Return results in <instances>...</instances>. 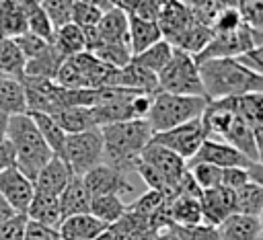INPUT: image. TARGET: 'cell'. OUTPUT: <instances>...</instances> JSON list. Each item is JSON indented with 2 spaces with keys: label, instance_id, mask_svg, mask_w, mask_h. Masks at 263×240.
I'll return each instance as SVG.
<instances>
[{
  "label": "cell",
  "instance_id": "7a4b0ae2",
  "mask_svg": "<svg viewBox=\"0 0 263 240\" xmlns=\"http://www.w3.org/2000/svg\"><path fill=\"white\" fill-rule=\"evenodd\" d=\"M99 129L103 139V160L123 172L134 170V162L152 137V129L146 119L117 121Z\"/></svg>",
  "mask_w": 263,
  "mask_h": 240
},
{
  "label": "cell",
  "instance_id": "f6af8a7d",
  "mask_svg": "<svg viewBox=\"0 0 263 240\" xmlns=\"http://www.w3.org/2000/svg\"><path fill=\"white\" fill-rule=\"evenodd\" d=\"M25 224H27V215L14 213L4 224H0V240H23Z\"/></svg>",
  "mask_w": 263,
  "mask_h": 240
},
{
  "label": "cell",
  "instance_id": "4fadbf2b",
  "mask_svg": "<svg viewBox=\"0 0 263 240\" xmlns=\"http://www.w3.org/2000/svg\"><path fill=\"white\" fill-rule=\"evenodd\" d=\"M220 137H222V142L230 144V146L236 148L240 154H245L249 160L261 162V144H259L255 131L251 129V125H249L242 117L234 115L232 121L226 125V129L222 131Z\"/></svg>",
  "mask_w": 263,
  "mask_h": 240
},
{
  "label": "cell",
  "instance_id": "ac0fdd59",
  "mask_svg": "<svg viewBox=\"0 0 263 240\" xmlns=\"http://www.w3.org/2000/svg\"><path fill=\"white\" fill-rule=\"evenodd\" d=\"M115 86H123V88H129L136 92H146V94L158 92L156 74H152L150 70H146L140 64H136L134 59H129V64H125L123 68H117Z\"/></svg>",
  "mask_w": 263,
  "mask_h": 240
},
{
  "label": "cell",
  "instance_id": "d6a6232c",
  "mask_svg": "<svg viewBox=\"0 0 263 240\" xmlns=\"http://www.w3.org/2000/svg\"><path fill=\"white\" fill-rule=\"evenodd\" d=\"M234 205H236L238 213L261 217V211H263V185L249 181L242 187H238L234 191Z\"/></svg>",
  "mask_w": 263,
  "mask_h": 240
},
{
  "label": "cell",
  "instance_id": "f546056e",
  "mask_svg": "<svg viewBox=\"0 0 263 240\" xmlns=\"http://www.w3.org/2000/svg\"><path fill=\"white\" fill-rule=\"evenodd\" d=\"M29 115H31L33 123L37 125V129H39V133H41L43 142L49 146L51 154H55V156L62 158L66 131H64V129L55 123V119H53L51 115H47V113H33V111H29Z\"/></svg>",
  "mask_w": 263,
  "mask_h": 240
},
{
  "label": "cell",
  "instance_id": "8fae6325",
  "mask_svg": "<svg viewBox=\"0 0 263 240\" xmlns=\"http://www.w3.org/2000/svg\"><path fill=\"white\" fill-rule=\"evenodd\" d=\"M199 205H201V219L212 226H220L228 215L236 213L234 191L222 185L212 187V189H201Z\"/></svg>",
  "mask_w": 263,
  "mask_h": 240
},
{
  "label": "cell",
  "instance_id": "74e56055",
  "mask_svg": "<svg viewBox=\"0 0 263 240\" xmlns=\"http://www.w3.org/2000/svg\"><path fill=\"white\" fill-rule=\"evenodd\" d=\"M187 170L199 189L218 187L222 181V168L216 164H210V162H191V164H187Z\"/></svg>",
  "mask_w": 263,
  "mask_h": 240
},
{
  "label": "cell",
  "instance_id": "2e32d148",
  "mask_svg": "<svg viewBox=\"0 0 263 240\" xmlns=\"http://www.w3.org/2000/svg\"><path fill=\"white\" fill-rule=\"evenodd\" d=\"M103 230H107V224L90 213H78L60 222L58 236L64 240H95Z\"/></svg>",
  "mask_w": 263,
  "mask_h": 240
},
{
  "label": "cell",
  "instance_id": "3957f363",
  "mask_svg": "<svg viewBox=\"0 0 263 240\" xmlns=\"http://www.w3.org/2000/svg\"><path fill=\"white\" fill-rule=\"evenodd\" d=\"M6 139L14 152V166L29 178L35 181L41 166L53 156L49 146L43 142L37 125L29 113H18L8 117Z\"/></svg>",
  "mask_w": 263,
  "mask_h": 240
},
{
  "label": "cell",
  "instance_id": "6da1fadb",
  "mask_svg": "<svg viewBox=\"0 0 263 240\" xmlns=\"http://www.w3.org/2000/svg\"><path fill=\"white\" fill-rule=\"evenodd\" d=\"M203 96L208 101L263 92V74L245 68L236 57H212L197 62Z\"/></svg>",
  "mask_w": 263,
  "mask_h": 240
},
{
  "label": "cell",
  "instance_id": "c3c4849f",
  "mask_svg": "<svg viewBox=\"0 0 263 240\" xmlns=\"http://www.w3.org/2000/svg\"><path fill=\"white\" fill-rule=\"evenodd\" d=\"M245 68H249V70H253V72H257V74H263V47L261 45H257V47H251V49H247V51H242V53H238V55H234Z\"/></svg>",
  "mask_w": 263,
  "mask_h": 240
},
{
  "label": "cell",
  "instance_id": "9a60e30c",
  "mask_svg": "<svg viewBox=\"0 0 263 240\" xmlns=\"http://www.w3.org/2000/svg\"><path fill=\"white\" fill-rule=\"evenodd\" d=\"M224 98L228 101L230 109L251 125L259 144H263V92H245Z\"/></svg>",
  "mask_w": 263,
  "mask_h": 240
},
{
  "label": "cell",
  "instance_id": "e575fe53",
  "mask_svg": "<svg viewBox=\"0 0 263 240\" xmlns=\"http://www.w3.org/2000/svg\"><path fill=\"white\" fill-rule=\"evenodd\" d=\"M0 74L18 80L25 74V57L21 55L16 43L10 37H4L2 33H0Z\"/></svg>",
  "mask_w": 263,
  "mask_h": 240
},
{
  "label": "cell",
  "instance_id": "83f0119b",
  "mask_svg": "<svg viewBox=\"0 0 263 240\" xmlns=\"http://www.w3.org/2000/svg\"><path fill=\"white\" fill-rule=\"evenodd\" d=\"M51 45L60 51L62 57H70L76 55L80 51H84V35L82 29L74 23H66L58 29H53V39Z\"/></svg>",
  "mask_w": 263,
  "mask_h": 240
},
{
  "label": "cell",
  "instance_id": "60d3db41",
  "mask_svg": "<svg viewBox=\"0 0 263 240\" xmlns=\"http://www.w3.org/2000/svg\"><path fill=\"white\" fill-rule=\"evenodd\" d=\"M12 41L16 43V47H18L21 55L25 57V62L31 59V57H37L39 53H43L51 45V41H47V39H43V37H39L35 33H29V31H25L18 37H14Z\"/></svg>",
  "mask_w": 263,
  "mask_h": 240
},
{
  "label": "cell",
  "instance_id": "7dc6e473",
  "mask_svg": "<svg viewBox=\"0 0 263 240\" xmlns=\"http://www.w3.org/2000/svg\"><path fill=\"white\" fill-rule=\"evenodd\" d=\"M55 238H58V230H53V228H49L45 224L27 219L23 240H55Z\"/></svg>",
  "mask_w": 263,
  "mask_h": 240
},
{
  "label": "cell",
  "instance_id": "e0dca14e",
  "mask_svg": "<svg viewBox=\"0 0 263 240\" xmlns=\"http://www.w3.org/2000/svg\"><path fill=\"white\" fill-rule=\"evenodd\" d=\"M158 39H162V33L156 21L142 18L138 14H127V45L132 55L144 51Z\"/></svg>",
  "mask_w": 263,
  "mask_h": 240
},
{
  "label": "cell",
  "instance_id": "8992f818",
  "mask_svg": "<svg viewBox=\"0 0 263 240\" xmlns=\"http://www.w3.org/2000/svg\"><path fill=\"white\" fill-rule=\"evenodd\" d=\"M62 158L68 162L72 174H78V176H82L86 170L103 162L101 129L92 127L80 133H66Z\"/></svg>",
  "mask_w": 263,
  "mask_h": 240
},
{
  "label": "cell",
  "instance_id": "680465c9",
  "mask_svg": "<svg viewBox=\"0 0 263 240\" xmlns=\"http://www.w3.org/2000/svg\"><path fill=\"white\" fill-rule=\"evenodd\" d=\"M253 240H263V234H259L257 238H253Z\"/></svg>",
  "mask_w": 263,
  "mask_h": 240
},
{
  "label": "cell",
  "instance_id": "ffe728a7",
  "mask_svg": "<svg viewBox=\"0 0 263 240\" xmlns=\"http://www.w3.org/2000/svg\"><path fill=\"white\" fill-rule=\"evenodd\" d=\"M168 222L175 226H195L201 219V205L199 195H175L164 199Z\"/></svg>",
  "mask_w": 263,
  "mask_h": 240
},
{
  "label": "cell",
  "instance_id": "d590c367",
  "mask_svg": "<svg viewBox=\"0 0 263 240\" xmlns=\"http://www.w3.org/2000/svg\"><path fill=\"white\" fill-rule=\"evenodd\" d=\"M27 31V23H25V14L23 8L18 4V0H8L6 4L0 6V33L4 37H18Z\"/></svg>",
  "mask_w": 263,
  "mask_h": 240
},
{
  "label": "cell",
  "instance_id": "5b68a950",
  "mask_svg": "<svg viewBox=\"0 0 263 240\" xmlns=\"http://www.w3.org/2000/svg\"><path fill=\"white\" fill-rule=\"evenodd\" d=\"M156 82H158V90L162 92L203 96L199 68H197L195 57L177 47L173 49L168 64L156 74Z\"/></svg>",
  "mask_w": 263,
  "mask_h": 240
},
{
  "label": "cell",
  "instance_id": "f1b7e54d",
  "mask_svg": "<svg viewBox=\"0 0 263 240\" xmlns=\"http://www.w3.org/2000/svg\"><path fill=\"white\" fill-rule=\"evenodd\" d=\"M125 207H127V205L121 201V195L105 193V195H92V197H90L88 213L109 226V224H113L115 219L121 217V213L125 211Z\"/></svg>",
  "mask_w": 263,
  "mask_h": 240
},
{
  "label": "cell",
  "instance_id": "277c9868",
  "mask_svg": "<svg viewBox=\"0 0 263 240\" xmlns=\"http://www.w3.org/2000/svg\"><path fill=\"white\" fill-rule=\"evenodd\" d=\"M208 105L205 96H191V94H173V92H154L150 109L146 113V121L152 129L164 131L175 125H181L185 121H191L203 113Z\"/></svg>",
  "mask_w": 263,
  "mask_h": 240
},
{
  "label": "cell",
  "instance_id": "9c48e42d",
  "mask_svg": "<svg viewBox=\"0 0 263 240\" xmlns=\"http://www.w3.org/2000/svg\"><path fill=\"white\" fill-rule=\"evenodd\" d=\"M82 183L86 187V191L92 195H105V193H115V195H123V193H132L134 185L127 181V172L107 164V162H99L97 166H92L90 170H86L82 174Z\"/></svg>",
  "mask_w": 263,
  "mask_h": 240
},
{
  "label": "cell",
  "instance_id": "30bf717a",
  "mask_svg": "<svg viewBox=\"0 0 263 240\" xmlns=\"http://www.w3.org/2000/svg\"><path fill=\"white\" fill-rule=\"evenodd\" d=\"M35 193L33 181H29L14 164L0 170V195L12 205L16 213H25Z\"/></svg>",
  "mask_w": 263,
  "mask_h": 240
},
{
  "label": "cell",
  "instance_id": "6f0895ef",
  "mask_svg": "<svg viewBox=\"0 0 263 240\" xmlns=\"http://www.w3.org/2000/svg\"><path fill=\"white\" fill-rule=\"evenodd\" d=\"M95 240H117V238H115V234H113V232L107 228V230H103V232H101V234H99Z\"/></svg>",
  "mask_w": 263,
  "mask_h": 240
},
{
  "label": "cell",
  "instance_id": "7bdbcfd3",
  "mask_svg": "<svg viewBox=\"0 0 263 240\" xmlns=\"http://www.w3.org/2000/svg\"><path fill=\"white\" fill-rule=\"evenodd\" d=\"M164 203V195L160 193V191H146L144 195H140L132 205H127V209H132L134 213H138V215H144V217H152L154 215V211L160 207Z\"/></svg>",
  "mask_w": 263,
  "mask_h": 240
},
{
  "label": "cell",
  "instance_id": "836d02e7",
  "mask_svg": "<svg viewBox=\"0 0 263 240\" xmlns=\"http://www.w3.org/2000/svg\"><path fill=\"white\" fill-rule=\"evenodd\" d=\"M173 49H175V47H173L166 39H158L156 43H152V45L146 47L144 51L132 55V59H134L136 64L144 66L146 70H150L152 74H158V72L168 64V59H171V55H173Z\"/></svg>",
  "mask_w": 263,
  "mask_h": 240
},
{
  "label": "cell",
  "instance_id": "7402d4cb",
  "mask_svg": "<svg viewBox=\"0 0 263 240\" xmlns=\"http://www.w3.org/2000/svg\"><path fill=\"white\" fill-rule=\"evenodd\" d=\"M25 215H27V219H33V222H39V224H45V226L58 230V226L62 222L58 195H49V193L35 189Z\"/></svg>",
  "mask_w": 263,
  "mask_h": 240
},
{
  "label": "cell",
  "instance_id": "ee69618b",
  "mask_svg": "<svg viewBox=\"0 0 263 240\" xmlns=\"http://www.w3.org/2000/svg\"><path fill=\"white\" fill-rule=\"evenodd\" d=\"M101 14H103V10L88 2L74 0V4H72V23L78 27H95L99 23Z\"/></svg>",
  "mask_w": 263,
  "mask_h": 240
},
{
  "label": "cell",
  "instance_id": "ba28073f",
  "mask_svg": "<svg viewBox=\"0 0 263 240\" xmlns=\"http://www.w3.org/2000/svg\"><path fill=\"white\" fill-rule=\"evenodd\" d=\"M205 137H208V131H205V127L201 123V115H199V117L185 121L181 125H175L171 129L152 133L150 142L168 148L171 152H175L177 156H181L187 162L189 158H193V154L199 150V146Z\"/></svg>",
  "mask_w": 263,
  "mask_h": 240
},
{
  "label": "cell",
  "instance_id": "cb8c5ba5",
  "mask_svg": "<svg viewBox=\"0 0 263 240\" xmlns=\"http://www.w3.org/2000/svg\"><path fill=\"white\" fill-rule=\"evenodd\" d=\"M97 31L103 37V41L127 45V12H123L119 6L105 10L97 23Z\"/></svg>",
  "mask_w": 263,
  "mask_h": 240
},
{
  "label": "cell",
  "instance_id": "ab89813d",
  "mask_svg": "<svg viewBox=\"0 0 263 240\" xmlns=\"http://www.w3.org/2000/svg\"><path fill=\"white\" fill-rule=\"evenodd\" d=\"M171 228L181 240H220L218 226H212V224H205V222H199L195 226H175V224H171Z\"/></svg>",
  "mask_w": 263,
  "mask_h": 240
},
{
  "label": "cell",
  "instance_id": "681fc988",
  "mask_svg": "<svg viewBox=\"0 0 263 240\" xmlns=\"http://www.w3.org/2000/svg\"><path fill=\"white\" fill-rule=\"evenodd\" d=\"M10 164H14V152H12L10 142L4 139V142H0V170Z\"/></svg>",
  "mask_w": 263,
  "mask_h": 240
},
{
  "label": "cell",
  "instance_id": "603a6c76",
  "mask_svg": "<svg viewBox=\"0 0 263 240\" xmlns=\"http://www.w3.org/2000/svg\"><path fill=\"white\" fill-rule=\"evenodd\" d=\"M193 21V14L189 8H185L179 0H173L168 6H164L160 12H158V27H160V33H162V39L171 41L173 37H177L183 29H187Z\"/></svg>",
  "mask_w": 263,
  "mask_h": 240
},
{
  "label": "cell",
  "instance_id": "5bb4252c",
  "mask_svg": "<svg viewBox=\"0 0 263 240\" xmlns=\"http://www.w3.org/2000/svg\"><path fill=\"white\" fill-rule=\"evenodd\" d=\"M72 170L68 166V162L60 156H51L43 166L41 170L37 172L35 181H33V187L37 191H43V193H49V195H60L62 189L68 185V181L72 178Z\"/></svg>",
  "mask_w": 263,
  "mask_h": 240
},
{
  "label": "cell",
  "instance_id": "f907efd6",
  "mask_svg": "<svg viewBox=\"0 0 263 240\" xmlns=\"http://www.w3.org/2000/svg\"><path fill=\"white\" fill-rule=\"evenodd\" d=\"M154 234H156V228H146V230H140V232L125 236L123 240H154Z\"/></svg>",
  "mask_w": 263,
  "mask_h": 240
},
{
  "label": "cell",
  "instance_id": "91938a15",
  "mask_svg": "<svg viewBox=\"0 0 263 240\" xmlns=\"http://www.w3.org/2000/svg\"><path fill=\"white\" fill-rule=\"evenodd\" d=\"M6 2H8V0H0V6H2V4H6Z\"/></svg>",
  "mask_w": 263,
  "mask_h": 240
},
{
  "label": "cell",
  "instance_id": "bcb514c9",
  "mask_svg": "<svg viewBox=\"0 0 263 240\" xmlns=\"http://www.w3.org/2000/svg\"><path fill=\"white\" fill-rule=\"evenodd\" d=\"M249 181H251V170H247V168H238V166L222 168V181H220V185L226 187V189L236 191L238 187H242Z\"/></svg>",
  "mask_w": 263,
  "mask_h": 240
},
{
  "label": "cell",
  "instance_id": "f35d334b",
  "mask_svg": "<svg viewBox=\"0 0 263 240\" xmlns=\"http://www.w3.org/2000/svg\"><path fill=\"white\" fill-rule=\"evenodd\" d=\"M51 27L58 29L66 23H72V4L74 0H39Z\"/></svg>",
  "mask_w": 263,
  "mask_h": 240
},
{
  "label": "cell",
  "instance_id": "b9f144b4",
  "mask_svg": "<svg viewBox=\"0 0 263 240\" xmlns=\"http://www.w3.org/2000/svg\"><path fill=\"white\" fill-rule=\"evenodd\" d=\"M134 170L140 174V178L146 183L148 189H152V191H160L162 195L166 193V189H168V181H166L154 166H150L148 162H144L140 156H138V160L134 162Z\"/></svg>",
  "mask_w": 263,
  "mask_h": 240
},
{
  "label": "cell",
  "instance_id": "f5cc1de1",
  "mask_svg": "<svg viewBox=\"0 0 263 240\" xmlns=\"http://www.w3.org/2000/svg\"><path fill=\"white\" fill-rule=\"evenodd\" d=\"M140 2H142V0H115V6H119V8H121L123 12H127V14H134V12L138 10Z\"/></svg>",
  "mask_w": 263,
  "mask_h": 240
},
{
  "label": "cell",
  "instance_id": "7c38bea8",
  "mask_svg": "<svg viewBox=\"0 0 263 240\" xmlns=\"http://www.w3.org/2000/svg\"><path fill=\"white\" fill-rule=\"evenodd\" d=\"M140 158L144 162H148L150 166H154L166 181H168V189L173 187V183L179 181V176L187 170V162L177 156L175 152H171L168 148L160 146V144H154V142H148L144 146V150L140 152ZM166 189V191H168ZM166 195V193H164Z\"/></svg>",
  "mask_w": 263,
  "mask_h": 240
},
{
  "label": "cell",
  "instance_id": "44dd1931",
  "mask_svg": "<svg viewBox=\"0 0 263 240\" xmlns=\"http://www.w3.org/2000/svg\"><path fill=\"white\" fill-rule=\"evenodd\" d=\"M220 240H253L259 234H263L261 217L245 215V213H232L218 226Z\"/></svg>",
  "mask_w": 263,
  "mask_h": 240
},
{
  "label": "cell",
  "instance_id": "4316f807",
  "mask_svg": "<svg viewBox=\"0 0 263 240\" xmlns=\"http://www.w3.org/2000/svg\"><path fill=\"white\" fill-rule=\"evenodd\" d=\"M51 117L66 133H80L97 127L90 107H62L60 111L51 113Z\"/></svg>",
  "mask_w": 263,
  "mask_h": 240
},
{
  "label": "cell",
  "instance_id": "94428289",
  "mask_svg": "<svg viewBox=\"0 0 263 240\" xmlns=\"http://www.w3.org/2000/svg\"><path fill=\"white\" fill-rule=\"evenodd\" d=\"M55 240H64V238H60V236H58V238H55Z\"/></svg>",
  "mask_w": 263,
  "mask_h": 240
},
{
  "label": "cell",
  "instance_id": "db71d44e",
  "mask_svg": "<svg viewBox=\"0 0 263 240\" xmlns=\"http://www.w3.org/2000/svg\"><path fill=\"white\" fill-rule=\"evenodd\" d=\"M154 240H181L171 226H164V228H158L156 234H154Z\"/></svg>",
  "mask_w": 263,
  "mask_h": 240
},
{
  "label": "cell",
  "instance_id": "8d00e7d4",
  "mask_svg": "<svg viewBox=\"0 0 263 240\" xmlns=\"http://www.w3.org/2000/svg\"><path fill=\"white\" fill-rule=\"evenodd\" d=\"M92 55H97L101 62L113 66V68H123L125 64H129L132 59V51L127 45L123 43H111V41H103L95 51H90Z\"/></svg>",
  "mask_w": 263,
  "mask_h": 240
},
{
  "label": "cell",
  "instance_id": "816d5d0a",
  "mask_svg": "<svg viewBox=\"0 0 263 240\" xmlns=\"http://www.w3.org/2000/svg\"><path fill=\"white\" fill-rule=\"evenodd\" d=\"M14 213H16V211L12 209V205L0 195V224H4V222H6L8 217H12Z\"/></svg>",
  "mask_w": 263,
  "mask_h": 240
},
{
  "label": "cell",
  "instance_id": "4dcf8cb0",
  "mask_svg": "<svg viewBox=\"0 0 263 240\" xmlns=\"http://www.w3.org/2000/svg\"><path fill=\"white\" fill-rule=\"evenodd\" d=\"M21 8H23V14H25V23H27V31L29 33H35L47 41L53 39V27L41 6L39 0H18Z\"/></svg>",
  "mask_w": 263,
  "mask_h": 240
},
{
  "label": "cell",
  "instance_id": "d4e9b609",
  "mask_svg": "<svg viewBox=\"0 0 263 240\" xmlns=\"http://www.w3.org/2000/svg\"><path fill=\"white\" fill-rule=\"evenodd\" d=\"M212 39V27L203 25V23H197L195 18L191 21V25L187 29H183L177 37H173L168 43L177 49H183L191 55H197L205 45L208 41Z\"/></svg>",
  "mask_w": 263,
  "mask_h": 240
},
{
  "label": "cell",
  "instance_id": "1f68e13d",
  "mask_svg": "<svg viewBox=\"0 0 263 240\" xmlns=\"http://www.w3.org/2000/svg\"><path fill=\"white\" fill-rule=\"evenodd\" d=\"M62 55L60 51L49 45L43 53H39L37 57H31L25 62V74L23 76H33V78H47V80H53L55 78V72L62 64Z\"/></svg>",
  "mask_w": 263,
  "mask_h": 240
},
{
  "label": "cell",
  "instance_id": "484cf974",
  "mask_svg": "<svg viewBox=\"0 0 263 240\" xmlns=\"http://www.w3.org/2000/svg\"><path fill=\"white\" fill-rule=\"evenodd\" d=\"M0 111L6 115L27 113L25 88L18 78L0 74Z\"/></svg>",
  "mask_w": 263,
  "mask_h": 240
},
{
  "label": "cell",
  "instance_id": "11a10c76",
  "mask_svg": "<svg viewBox=\"0 0 263 240\" xmlns=\"http://www.w3.org/2000/svg\"><path fill=\"white\" fill-rule=\"evenodd\" d=\"M82 2H88V4H92V6H97V8H101L103 12L115 6V0H82Z\"/></svg>",
  "mask_w": 263,
  "mask_h": 240
},
{
  "label": "cell",
  "instance_id": "d6986e66",
  "mask_svg": "<svg viewBox=\"0 0 263 240\" xmlns=\"http://www.w3.org/2000/svg\"><path fill=\"white\" fill-rule=\"evenodd\" d=\"M60 201V213L62 219L70 217V215H78V213H88V205H90V193L86 191L82 176L74 174L68 185L62 189V193L58 195Z\"/></svg>",
  "mask_w": 263,
  "mask_h": 240
},
{
  "label": "cell",
  "instance_id": "9f6ffc18",
  "mask_svg": "<svg viewBox=\"0 0 263 240\" xmlns=\"http://www.w3.org/2000/svg\"><path fill=\"white\" fill-rule=\"evenodd\" d=\"M8 117H10V115H6V113H2V111H0V142H4V139H6V125H8Z\"/></svg>",
  "mask_w": 263,
  "mask_h": 240
},
{
  "label": "cell",
  "instance_id": "52a82bcc",
  "mask_svg": "<svg viewBox=\"0 0 263 240\" xmlns=\"http://www.w3.org/2000/svg\"><path fill=\"white\" fill-rule=\"evenodd\" d=\"M191 162H210L220 168H232V166L247 168V170H251V181L263 185V164L249 160L245 154H240L236 148H232L230 144H226L222 139L205 137L201 142L199 150L193 154V158L187 160V164H191Z\"/></svg>",
  "mask_w": 263,
  "mask_h": 240
}]
</instances>
